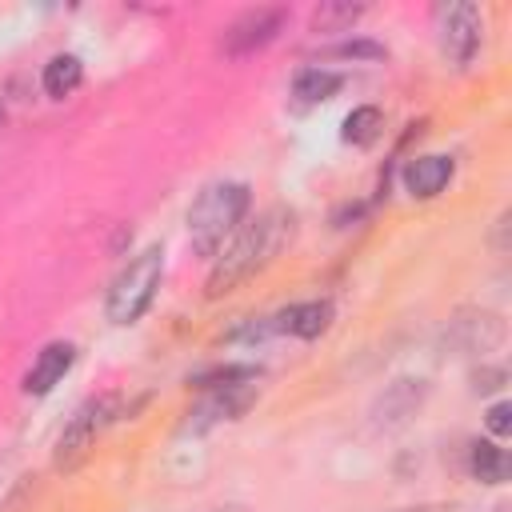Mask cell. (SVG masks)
<instances>
[{
	"instance_id": "1",
	"label": "cell",
	"mask_w": 512,
	"mask_h": 512,
	"mask_svg": "<svg viewBox=\"0 0 512 512\" xmlns=\"http://www.w3.org/2000/svg\"><path fill=\"white\" fill-rule=\"evenodd\" d=\"M292 232H296V216L288 208H272L260 220H252L224 252L212 256L216 264H212V272L204 280V296L216 300V296L236 292L244 280H252L264 264H272L284 252V244L292 240Z\"/></svg>"
},
{
	"instance_id": "2",
	"label": "cell",
	"mask_w": 512,
	"mask_h": 512,
	"mask_svg": "<svg viewBox=\"0 0 512 512\" xmlns=\"http://www.w3.org/2000/svg\"><path fill=\"white\" fill-rule=\"evenodd\" d=\"M248 204H252L248 184H240V180L208 184L196 196V204L188 208V236H192L196 256L212 260L224 248V240L236 232V224L248 216Z\"/></svg>"
},
{
	"instance_id": "3",
	"label": "cell",
	"mask_w": 512,
	"mask_h": 512,
	"mask_svg": "<svg viewBox=\"0 0 512 512\" xmlns=\"http://www.w3.org/2000/svg\"><path fill=\"white\" fill-rule=\"evenodd\" d=\"M160 272H164V252L156 244L136 252L120 268V276L112 280V288L104 296V316L112 324H136L148 312V304H152V296L160 288Z\"/></svg>"
},
{
	"instance_id": "4",
	"label": "cell",
	"mask_w": 512,
	"mask_h": 512,
	"mask_svg": "<svg viewBox=\"0 0 512 512\" xmlns=\"http://www.w3.org/2000/svg\"><path fill=\"white\" fill-rule=\"evenodd\" d=\"M116 416H120V396H116V392H100V396L84 400V404L72 412V420L64 424L60 440H56V456H52L56 472L80 468V464L88 460V452L96 448V436H100Z\"/></svg>"
},
{
	"instance_id": "5",
	"label": "cell",
	"mask_w": 512,
	"mask_h": 512,
	"mask_svg": "<svg viewBox=\"0 0 512 512\" xmlns=\"http://www.w3.org/2000/svg\"><path fill=\"white\" fill-rule=\"evenodd\" d=\"M480 32H484V24H480V8L472 0L448 4L440 12V52H444V60L456 64V68L472 64V56L480 48Z\"/></svg>"
},
{
	"instance_id": "6",
	"label": "cell",
	"mask_w": 512,
	"mask_h": 512,
	"mask_svg": "<svg viewBox=\"0 0 512 512\" xmlns=\"http://www.w3.org/2000/svg\"><path fill=\"white\" fill-rule=\"evenodd\" d=\"M284 20H288L284 8H252V12H244V16L224 32V48H228L232 56L256 52V48H264V44L276 40V32L284 28Z\"/></svg>"
},
{
	"instance_id": "7",
	"label": "cell",
	"mask_w": 512,
	"mask_h": 512,
	"mask_svg": "<svg viewBox=\"0 0 512 512\" xmlns=\"http://www.w3.org/2000/svg\"><path fill=\"white\" fill-rule=\"evenodd\" d=\"M72 360H76V348H72L68 340H52V344H44L40 356L32 360L28 376H24V392H28V396H48V392L64 380V372L72 368Z\"/></svg>"
},
{
	"instance_id": "8",
	"label": "cell",
	"mask_w": 512,
	"mask_h": 512,
	"mask_svg": "<svg viewBox=\"0 0 512 512\" xmlns=\"http://www.w3.org/2000/svg\"><path fill=\"white\" fill-rule=\"evenodd\" d=\"M252 388H256V384H236V388H216V392H208L204 404L188 416L184 432H204V428L216 424V420H232V416H240V412L248 408V400H252Z\"/></svg>"
},
{
	"instance_id": "9",
	"label": "cell",
	"mask_w": 512,
	"mask_h": 512,
	"mask_svg": "<svg viewBox=\"0 0 512 512\" xmlns=\"http://www.w3.org/2000/svg\"><path fill=\"white\" fill-rule=\"evenodd\" d=\"M448 180H452V160L448 156H416L404 168V188L416 200H432L436 192H444Z\"/></svg>"
},
{
	"instance_id": "10",
	"label": "cell",
	"mask_w": 512,
	"mask_h": 512,
	"mask_svg": "<svg viewBox=\"0 0 512 512\" xmlns=\"http://www.w3.org/2000/svg\"><path fill=\"white\" fill-rule=\"evenodd\" d=\"M328 324H332V304L328 300H304V304H292L276 316V328H284L300 340H316Z\"/></svg>"
},
{
	"instance_id": "11",
	"label": "cell",
	"mask_w": 512,
	"mask_h": 512,
	"mask_svg": "<svg viewBox=\"0 0 512 512\" xmlns=\"http://www.w3.org/2000/svg\"><path fill=\"white\" fill-rule=\"evenodd\" d=\"M340 84H344L340 72H328V68H300L296 80H292V96H296L300 108H308V104L332 100V96L340 92Z\"/></svg>"
},
{
	"instance_id": "12",
	"label": "cell",
	"mask_w": 512,
	"mask_h": 512,
	"mask_svg": "<svg viewBox=\"0 0 512 512\" xmlns=\"http://www.w3.org/2000/svg\"><path fill=\"white\" fill-rule=\"evenodd\" d=\"M80 80H84V64H80V56H72V52L52 56V60L44 64V76H40V84H44V92H48L52 100L72 96V92L80 88Z\"/></svg>"
},
{
	"instance_id": "13",
	"label": "cell",
	"mask_w": 512,
	"mask_h": 512,
	"mask_svg": "<svg viewBox=\"0 0 512 512\" xmlns=\"http://www.w3.org/2000/svg\"><path fill=\"white\" fill-rule=\"evenodd\" d=\"M468 464H472V476L480 484H500L508 476V452L500 444H492V440H476Z\"/></svg>"
},
{
	"instance_id": "14",
	"label": "cell",
	"mask_w": 512,
	"mask_h": 512,
	"mask_svg": "<svg viewBox=\"0 0 512 512\" xmlns=\"http://www.w3.org/2000/svg\"><path fill=\"white\" fill-rule=\"evenodd\" d=\"M380 128H384V116H380V108H372V104H360V108H352L348 116H344V140L348 144H360V148H368L376 136H380Z\"/></svg>"
},
{
	"instance_id": "15",
	"label": "cell",
	"mask_w": 512,
	"mask_h": 512,
	"mask_svg": "<svg viewBox=\"0 0 512 512\" xmlns=\"http://www.w3.org/2000/svg\"><path fill=\"white\" fill-rule=\"evenodd\" d=\"M256 368L252 364H224V368H208V372H200L192 384L200 388V392H216V388H236V384H256Z\"/></svg>"
},
{
	"instance_id": "16",
	"label": "cell",
	"mask_w": 512,
	"mask_h": 512,
	"mask_svg": "<svg viewBox=\"0 0 512 512\" xmlns=\"http://www.w3.org/2000/svg\"><path fill=\"white\" fill-rule=\"evenodd\" d=\"M364 12V4H344V0H328L312 12V28L316 32H344L348 24H356Z\"/></svg>"
},
{
	"instance_id": "17",
	"label": "cell",
	"mask_w": 512,
	"mask_h": 512,
	"mask_svg": "<svg viewBox=\"0 0 512 512\" xmlns=\"http://www.w3.org/2000/svg\"><path fill=\"white\" fill-rule=\"evenodd\" d=\"M484 424H488V432H492V436H508V432H512V404H508V400L492 404V408H488V416H484Z\"/></svg>"
}]
</instances>
